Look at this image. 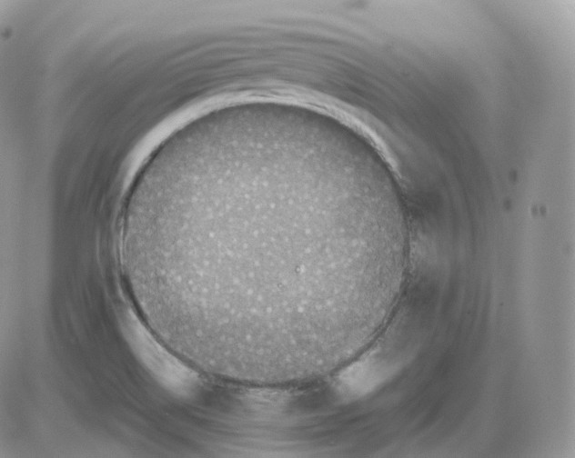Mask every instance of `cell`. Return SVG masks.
I'll use <instances>...</instances> for the list:
<instances>
[{
	"label": "cell",
	"instance_id": "1",
	"mask_svg": "<svg viewBox=\"0 0 575 458\" xmlns=\"http://www.w3.org/2000/svg\"><path fill=\"white\" fill-rule=\"evenodd\" d=\"M267 174L261 162L194 159L150 181L122 217L168 324L217 354L330 329L343 247L370 235L368 217L346 222L301 179L277 186Z\"/></svg>",
	"mask_w": 575,
	"mask_h": 458
},
{
	"label": "cell",
	"instance_id": "2",
	"mask_svg": "<svg viewBox=\"0 0 575 458\" xmlns=\"http://www.w3.org/2000/svg\"><path fill=\"white\" fill-rule=\"evenodd\" d=\"M128 340L137 358L166 389L182 396L193 392L197 373L163 347L137 318Z\"/></svg>",
	"mask_w": 575,
	"mask_h": 458
}]
</instances>
